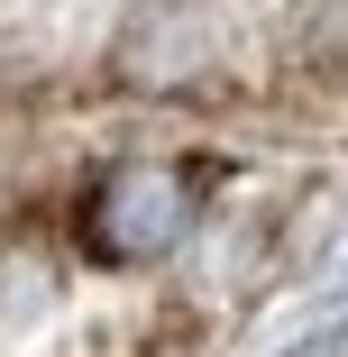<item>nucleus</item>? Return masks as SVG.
I'll return each instance as SVG.
<instances>
[{
    "label": "nucleus",
    "mask_w": 348,
    "mask_h": 357,
    "mask_svg": "<svg viewBox=\"0 0 348 357\" xmlns=\"http://www.w3.org/2000/svg\"><path fill=\"white\" fill-rule=\"evenodd\" d=\"M192 220H202V183H192L183 165L137 156V165H110V174H101V192H92V211H83V238H92V257H110V266H147V257L183 248Z\"/></svg>",
    "instance_id": "1"
}]
</instances>
